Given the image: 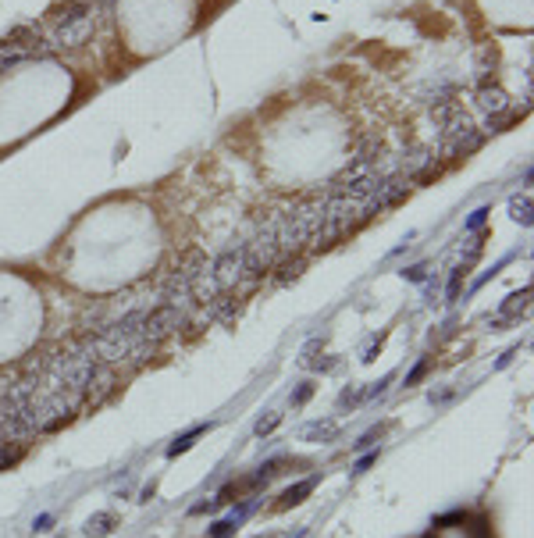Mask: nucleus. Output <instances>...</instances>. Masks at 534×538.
<instances>
[{"label":"nucleus","mask_w":534,"mask_h":538,"mask_svg":"<svg viewBox=\"0 0 534 538\" xmlns=\"http://www.w3.org/2000/svg\"><path fill=\"white\" fill-rule=\"evenodd\" d=\"M40 29L50 36L54 47H82L93 36V29H97V11L82 4V0H65V4H57L47 15Z\"/></svg>","instance_id":"f257e3e1"},{"label":"nucleus","mask_w":534,"mask_h":538,"mask_svg":"<svg viewBox=\"0 0 534 538\" xmlns=\"http://www.w3.org/2000/svg\"><path fill=\"white\" fill-rule=\"evenodd\" d=\"M43 29L40 25H22V29H15V33L0 43V68H11V65H18V61H25V57H36V54H43Z\"/></svg>","instance_id":"f03ea898"},{"label":"nucleus","mask_w":534,"mask_h":538,"mask_svg":"<svg viewBox=\"0 0 534 538\" xmlns=\"http://www.w3.org/2000/svg\"><path fill=\"white\" fill-rule=\"evenodd\" d=\"M313 485H317V477H306V482H299V485L285 489V492H281V499L274 503V510H289V506L303 503V499H306V496L313 492Z\"/></svg>","instance_id":"7ed1b4c3"},{"label":"nucleus","mask_w":534,"mask_h":538,"mask_svg":"<svg viewBox=\"0 0 534 538\" xmlns=\"http://www.w3.org/2000/svg\"><path fill=\"white\" fill-rule=\"evenodd\" d=\"M22 457H25V442H22V438L0 442V470H4V467H15Z\"/></svg>","instance_id":"20e7f679"},{"label":"nucleus","mask_w":534,"mask_h":538,"mask_svg":"<svg viewBox=\"0 0 534 538\" xmlns=\"http://www.w3.org/2000/svg\"><path fill=\"white\" fill-rule=\"evenodd\" d=\"M478 97H481V107H485V111H492V114H502V111L510 107L506 93H498V89H481Z\"/></svg>","instance_id":"39448f33"},{"label":"nucleus","mask_w":534,"mask_h":538,"mask_svg":"<svg viewBox=\"0 0 534 538\" xmlns=\"http://www.w3.org/2000/svg\"><path fill=\"white\" fill-rule=\"evenodd\" d=\"M207 432V425H196V428H189V432H185L182 438H175L171 445H168V457H178V453H185V450H189V445H193V438L196 435H203Z\"/></svg>","instance_id":"423d86ee"},{"label":"nucleus","mask_w":534,"mask_h":538,"mask_svg":"<svg viewBox=\"0 0 534 538\" xmlns=\"http://www.w3.org/2000/svg\"><path fill=\"white\" fill-rule=\"evenodd\" d=\"M111 524H114V514H97V517H89V524H86V535H93V538H100V535H111Z\"/></svg>","instance_id":"0eeeda50"},{"label":"nucleus","mask_w":534,"mask_h":538,"mask_svg":"<svg viewBox=\"0 0 534 538\" xmlns=\"http://www.w3.org/2000/svg\"><path fill=\"white\" fill-rule=\"evenodd\" d=\"M303 271V257H292V260H281V282H289V278H296Z\"/></svg>","instance_id":"6e6552de"},{"label":"nucleus","mask_w":534,"mask_h":538,"mask_svg":"<svg viewBox=\"0 0 534 538\" xmlns=\"http://www.w3.org/2000/svg\"><path fill=\"white\" fill-rule=\"evenodd\" d=\"M513 218L524 221V225H531V200L527 196L524 200H513Z\"/></svg>","instance_id":"1a4fd4ad"},{"label":"nucleus","mask_w":534,"mask_h":538,"mask_svg":"<svg viewBox=\"0 0 534 538\" xmlns=\"http://www.w3.org/2000/svg\"><path fill=\"white\" fill-rule=\"evenodd\" d=\"M463 275H466V267H456V271H453V278H449V289H446V296H449V300H456V296H460Z\"/></svg>","instance_id":"9d476101"},{"label":"nucleus","mask_w":534,"mask_h":538,"mask_svg":"<svg viewBox=\"0 0 534 538\" xmlns=\"http://www.w3.org/2000/svg\"><path fill=\"white\" fill-rule=\"evenodd\" d=\"M524 307H527V292H517V296H510V303L502 307V314L510 317V314H517V310H524Z\"/></svg>","instance_id":"9b49d317"},{"label":"nucleus","mask_w":534,"mask_h":538,"mask_svg":"<svg viewBox=\"0 0 534 538\" xmlns=\"http://www.w3.org/2000/svg\"><path fill=\"white\" fill-rule=\"evenodd\" d=\"M278 421H281V413H271V417H260V421H257V435H271V432L278 428Z\"/></svg>","instance_id":"f8f14e48"},{"label":"nucleus","mask_w":534,"mask_h":538,"mask_svg":"<svg viewBox=\"0 0 534 538\" xmlns=\"http://www.w3.org/2000/svg\"><path fill=\"white\" fill-rule=\"evenodd\" d=\"M232 531H235V517H232V521H217V524L210 528V538H228Z\"/></svg>","instance_id":"ddd939ff"},{"label":"nucleus","mask_w":534,"mask_h":538,"mask_svg":"<svg viewBox=\"0 0 534 538\" xmlns=\"http://www.w3.org/2000/svg\"><path fill=\"white\" fill-rule=\"evenodd\" d=\"M485 218H488V211H485V207H481V211H474V214H470L466 228H470V232H474V228H481V225H485Z\"/></svg>","instance_id":"4468645a"},{"label":"nucleus","mask_w":534,"mask_h":538,"mask_svg":"<svg viewBox=\"0 0 534 538\" xmlns=\"http://www.w3.org/2000/svg\"><path fill=\"white\" fill-rule=\"evenodd\" d=\"M424 271H427L424 264H417V267H406V271H402V278H410V282H421V278H424Z\"/></svg>","instance_id":"2eb2a0df"},{"label":"nucleus","mask_w":534,"mask_h":538,"mask_svg":"<svg viewBox=\"0 0 534 538\" xmlns=\"http://www.w3.org/2000/svg\"><path fill=\"white\" fill-rule=\"evenodd\" d=\"M310 393H313V385H310V381H306V385H303V388H299V393H296V396H292V406H299V403H306V399H310Z\"/></svg>","instance_id":"dca6fc26"},{"label":"nucleus","mask_w":534,"mask_h":538,"mask_svg":"<svg viewBox=\"0 0 534 538\" xmlns=\"http://www.w3.org/2000/svg\"><path fill=\"white\" fill-rule=\"evenodd\" d=\"M424 371H427V361H424V364H417V367H414L410 374H406V385H414V381H421V378H424Z\"/></svg>","instance_id":"f3484780"},{"label":"nucleus","mask_w":534,"mask_h":538,"mask_svg":"<svg viewBox=\"0 0 534 538\" xmlns=\"http://www.w3.org/2000/svg\"><path fill=\"white\" fill-rule=\"evenodd\" d=\"M378 435H382V428H370V432H367V435H363V438L356 442V450H367V445H370L374 438H378Z\"/></svg>","instance_id":"a211bd4d"},{"label":"nucleus","mask_w":534,"mask_h":538,"mask_svg":"<svg viewBox=\"0 0 534 538\" xmlns=\"http://www.w3.org/2000/svg\"><path fill=\"white\" fill-rule=\"evenodd\" d=\"M50 524H54V517H50V514H43V517H36V524H33V528H36V531H50Z\"/></svg>","instance_id":"6ab92c4d"},{"label":"nucleus","mask_w":534,"mask_h":538,"mask_svg":"<svg viewBox=\"0 0 534 538\" xmlns=\"http://www.w3.org/2000/svg\"><path fill=\"white\" fill-rule=\"evenodd\" d=\"M374 460H378V453H370V457H363V460H360V464H356V470H367V467H370V464H374Z\"/></svg>","instance_id":"aec40b11"}]
</instances>
